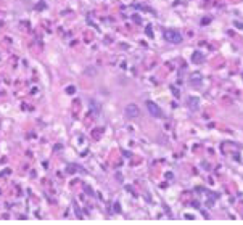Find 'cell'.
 <instances>
[{
  "instance_id": "cell-1",
  "label": "cell",
  "mask_w": 243,
  "mask_h": 225,
  "mask_svg": "<svg viewBox=\"0 0 243 225\" xmlns=\"http://www.w3.org/2000/svg\"><path fill=\"white\" fill-rule=\"evenodd\" d=\"M164 39L169 43H180L182 42V34L179 32V31H166Z\"/></svg>"
},
{
  "instance_id": "cell-2",
  "label": "cell",
  "mask_w": 243,
  "mask_h": 225,
  "mask_svg": "<svg viewBox=\"0 0 243 225\" xmlns=\"http://www.w3.org/2000/svg\"><path fill=\"white\" fill-rule=\"evenodd\" d=\"M147 109L150 111L151 116H155V117H163L161 108H159L156 103H153V101H147Z\"/></svg>"
},
{
  "instance_id": "cell-3",
  "label": "cell",
  "mask_w": 243,
  "mask_h": 225,
  "mask_svg": "<svg viewBox=\"0 0 243 225\" xmlns=\"http://www.w3.org/2000/svg\"><path fill=\"white\" fill-rule=\"evenodd\" d=\"M124 111H126V116L127 117H138V114H140V108H138L137 105L130 103V105L126 106Z\"/></svg>"
},
{
  "instance_id": "cell-4",
  "label": "cell",
  "mask_w": 243,
  "mask_h": 225,
  "mask_svg": "<svg viewBox=\"0 0 243 225\" xmlns=\"http://www.w3.org/2000/svg\"><path fill=\"white\" fill-rule=\"evenodd\" d=\"M192 60H193V63H203V61H205V58H203V55L200 52H195Z\"/></svg>"
},
{
  "instance_id": "cell-5",
  "label": "cell",
  "mask_w": 243,
  "mask_h": 225,
  "mask_svg": "<svg viewBox=\"0 0 243 225\" xmlns=\"http://www.w3.org/2000/svg\"><path fill=\"white\" fill-rule=\"evenodd\" d=\"M189 105H190V108H192V109H198V100H197V98H190Z\"/></svg>"
}]
</instances>
